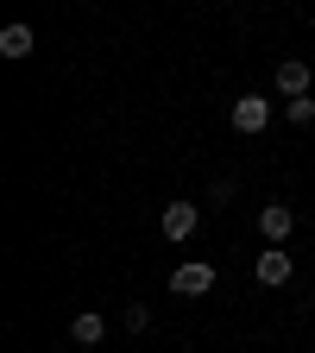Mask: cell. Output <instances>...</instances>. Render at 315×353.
<instances>
[{"mask_svg":"<svg viewBox=\"0 0 315 353\" xmlns=\"http://www.w3.org/2000/svg\"><path fill=\"white\" fill-rule=\"evenodd\" d=\"M309 82H315V70H309L303 57H284V63H278V95H284V101L309 95Z\"/></svg>","mask_w":315,"mask_h":353,"instance_id":"5b68a950","label":"cell"},{"mask_svg":"<svg viewBox=\"0 0 315 353\" xmlns=\"http://www.w3.org/2000/svg\"><path fill=\"white\" fill-rule=\"evenodd\" d=\"M290 228H296V208H290V202H265V208H258V234L272 240V246H284Z\"/></svg>","mask_w":315,"mask_h":353,"instance_id":"277c9868","label":"cell"},{"mask_svg":"<svg viewBox=\"0 0 315 353\" xmlns=\"http://www.w3.org/2000/svg\"><path fill=\"white\" fill-rule=\"evenodd\" d=\"M290 272H296V265H290V252L284 246H272V252H258V284H290Z\"/></svg>","mask_w":315,"mask_h":353,"instance_id":"8992f818","label":"cell"},{"mask_svg":"<svg viewBox=\"0 0 315 353\" xmlns=\"http://www.w3.org/2000/svg\"><path fill=\"white\" fill-rule=\"evenodd\" d=\"M120 328H126V334H145V328H152V309H145V303H126V309H120Z\"/></svg>","mask_w":315,"mask_h":353,"instance_id":"9c48e42d","label":"cell"},{"mask_svg":"<svg viewBox=\"0 0 315 353\" xmlns=\"http://www.w3.org/2000/svg\"><path fill=\"white\" fill-rule=\"evenodd\" d=\"M70 341H82V347H101V341H108V316H95V309H82V316L70 322Z\"/></svg>","mask_w":315,"mask_h":353,"instance_id":"52a82bcc","label":"cell"},{"mask_svg":"<svg viewBox=\"0 0 315 353\" xmlns=\"http://www.w3.org/2000/svg\"><path fill=\"white\" fill-rule=\"evenodd\" d=\"M32 26H7V32H0V57H7V63H19V57H32Z\"/></svg>","mask_w":315,"mask_h":353,"instance_id":"ba28073f","label":"cell"},{"mask_svg":"<svg viewBox=\"0 0 315 353\" xmlns=\"http://www.w3.org/2000/svg\"><path fill=\"white\" fill-rule=\"evenodd\" d=\"M170 290H176V296H208V290H214V265H208V259L176 265V272H170Z\"/></svg>","mask_w":315,"mask_h":353,"instance_id":"3957f363","label":"cell"},{"mask_svg":"<svg viewBox=\"0 0 315 353\" xmlns=\"http://www.w3.org/2000/svg\"><path fill=\"white\" fill-rule=\"evenodd\" d=\"M290 108V126H309L315 120V95H296V101H284Z\"/></svg>","mask_w":315,"mask_h":353,"instance_id":"30bf717a","label":"cell"},{"mask_svg":"<svg viewBox=\"0 0 315 353\" xmlns=\"http://www.w3.org/2000/svg\"><path fill=\"white\" fill-rule=\"evenodd\" d=\"M265 126H272V101H265V95H240L234 101V132H240V139H258Z\"/></svg>","mask_w":315,"mask_h":353,"instance_id":"6da1fadb","label":"cell"},{"mask_svg":"<svg viewBox=\"0 0 315 353\" xmlns=\"http://www.w3.org/2000/svg\"><path fill=\"white\" fill-rule=\"evenodd\" d=\"M158 228H164V240L183 246V240H196V228H202V208H196V202H164V221H158Z\"/></svg>","mask_w":315,"mask_h":353,"instance_id":"7a4b0ae2","label":"cell"}]
</instances>
